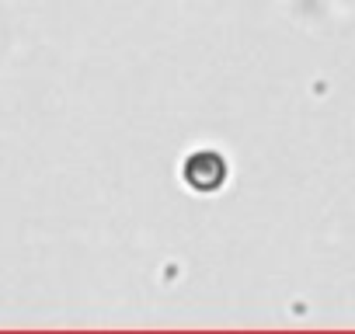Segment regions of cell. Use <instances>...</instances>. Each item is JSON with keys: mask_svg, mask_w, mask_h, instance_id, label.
<instances>
[{"mask_svg": "<svg viewBox=\"0 0 355 334\" xmlns=\"http://www.w3.org/2000/svg\"><path fill=\"white\" fill-rule=\"evenodd\" d=\"M189 182L196 188H216L223 182V160L213 153H199L189 160Z\"/></svg>", "mask_w": 355, "mask_h": 334, "instance_id": "obj_1", "label": "cell"}]
</instances>
